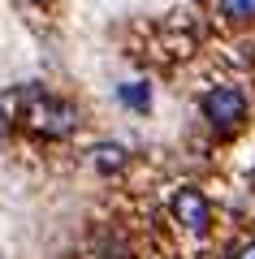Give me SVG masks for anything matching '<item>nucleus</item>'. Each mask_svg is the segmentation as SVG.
<instances>
[{
  "instance_id": "1",
  "label": "nucleus",
  "mask_w": 255,
  "mask_h": 259,
  "mask_svg": "<svg viewBox=\"0 0 255 259\" xmlns=\"http://www.w3.org/2000/svg\"><path fill=\"white\" fill-rule=\"evenodd\" d=\"M26 121H30V130H39V134H52V139H61V134H69V130H74L78 112H74L69 104L52 100V95H30Z\"/></svg>"
},
{
  "instance_id": "2",
  "label": "nucleus",
  "mask_w": 255,
  "mask_h": 259,
  "mask_svg": "<svg viewBox=\"0 0 255 259\" xmlns=\"http://www.w3.org/2000/svg\"><path fill=\"white\" fill-rule=\"evenodd\" d=\"M242 112H246V100H242V91H234V87H216V91L203 95V117H208L216 130H234L238 121H242Z\"/></svg>"
},
{
  "instance_id": "3",
  "label": "nucleus",
  "mask_w": 255,
  "mask_h": 259,
  "mask_svg": "<svg viewBox=\"0 0 255 259\" xmlns=\"http://www.w3.org/2000/svg\"><path fill=\"white\" fill-rule=\"evenodd\" d=\"M173 216H177L191 233H203V229H208V221H212L208 199H203L199 190H177V194H173Z\"/></svg>"
},
{
  "instance_id": "4",
  "label": "nucleus",
  "mask_w": 255,
  "mask_h": 259,
  "mask_svg": "<svg viewBox=\"0 0 255 259\" xmlns=\"http://www.w3.org/2000/svg\"><path fill=\"white\" fill-rule=\"evenodd\" d=\"M229 18H255V0H221Z\"/></svg>"
},
{
  "instance_id": "5",
  "label": "nucleus",
  "mask_w": 255,
  "mask_h": 259,
  "mask_svg": "<svg viewBox=\"0 0 255 259\" xmlns=\"http://www.w3.org/2000/svg\"><path fill=\"white\" fill-rule=\"evenodd\" d=\"M121 100L134 104L138 112H147V91H143V87H126V91H121Z\"/></svg>"
},
{
  "instance_id": "6",
  "label": "nucleus",
  "mask_w": 255,
  "mask_h": 259,
  "mask_svg": "<svg viewBox=\"0 0 255 259\" xmlns=\"http://www.w3.org/2000/svg\"><path fill=\"white\" fill-rule=\"evenodd\" d=\"M95 156H100V168H117L126 151H121V147H100V151H95Z\"/></svg>"
},
{
  "instance_id": "7",
  "label": "nucleus",
  "mask_w": 255,
  "mask_h": 259,
  "mask_svg": "<svg viewBox=\"0 0 255 259\" xmlns=\"http://www.w3.org/2000/svg\"><path fill=\"white\" fill-rule=\"evenodd\" d=\"M238 259H255V242H251V246H242V250H238Z\"/></svg>"
}]
</instances>
